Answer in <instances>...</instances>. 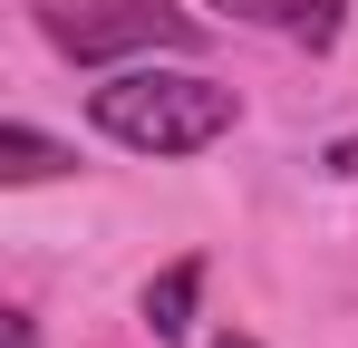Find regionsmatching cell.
I'll use <instances>...</instances> for the list:
<instances>
[{
	"label": "cell",
	"mask_w": 358,
	"mask_h": 348,
	"mask_svg": "<svg viewBox=\"0 0 358 348\" xmlns=\"http://www.w3.org/2000/svg\"><path fill=\"white\" fill-rule=\"evenodd\" d=\"M203 10H223L242 29H271V39H300V49H329L349 29V0H203Z\"/></svg>",
	"instance_id": "cell-3"
},
{
	"label": "cell",
	"mask_w": 358,
	"mask_h": 348,
	"mask_svg": "<svg viewBox=\"0 0 358 348\" xmlns=\"http://www.w3.org/2000/svg\"><path fill=\"white\" fill-rule=\"evenodd\" d=\"M0 174L10 184H59V174H78V145L39 136V126H0Z\"/></svg>",
	"instance_id": "cell-5"
},
{
	"label": "cell",
	"mask_w": 358,
	"mask_h": 348,
	"mask_svg": "<svg viewBox=\"0 0 358 348\" xmlns=\"http://www.w3.org/2000/svg\"><path fill=\"white\" fill-rule=\"evenodd\" d=\"M97 116V136L126 145V155H203V145H223L242 126V97L223 78H203V68H155V58H136V68H107V87L87 97Z\"/></svg>",
	"instance_id": "cell-1"
},
{
	"label": "cell",
	"mask_w": 358,
	"mask_h": 348,
	"mask_svg": "<svg viewBox=\"0 0 358 348\" xmlns=\"http://www.w3.org/2000/svg\"><path fill=\"white\" fill-rule=\"evenodd\" d=\"M49 49L78 68H126V58H194L203 20L175 0H78V10H39Z\"/></svg>",
	"instance_id": "cell-2"
},
{
	"label": "cell",
	"mask_w": 358,
	"mask_h": 348,
	"mask_svg": "<svg viewBox=\"0 0 358 348\" xmlns=\"http://www.w3.org/2000/svg\"><path fill=\"white\" fill-rule=\"evenodd\" d=\"M0 339H10V348H39V319H29V310H10V319H0Z\"/></svg>",
	"instance_id": "cell-6"
},
{
	"label": "cell",
	"mask_w": 358,
	"mask_h": 348,
	"mask_svg": "<svg viewBox=\"0 0 358 348\" xmlns=\"http://www.w3.org/2000/svg\"><path fill=\"white\" fill-rule=\"evenodd\" d=\"M194 310H203V261L184 252V261H165V271L145 281V300H136V319H145L155 339H194Z\"/></svg>",
	"instance_id": "cell-4"
},
{
	"label": "cell",
	"mask_w": 358,
	"mask_h": 348,
	"mask_svg": "<svg viewBox=\"0 0 358 348\" xmlns=\"http://www.w3.org/2000/svg\"><path fill=\"white\" fill-rule=\"evenodd\" d=\"M213 348H262V339H242V329H223V339H213Z\"/></svg>",
	"instance_id": "cell-7"
}]
</instances>
